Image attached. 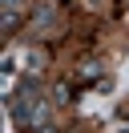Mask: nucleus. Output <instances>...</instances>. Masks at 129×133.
Masks as SVG:
<instances>
[{
	"label": "nucleus",
	"mask_w": 129,
	"mask_h": 133,
	"mask_svg": "<svg viewBox=\"0 0 129 133\" xmlns=\"http://www.w3.org/2000/svg\"><path fill=\"white\" fill-rule=\"evenodd\" d=\"M97 73H101V61H85V65L77 69V77H85V81H89V77H97Z\"/></svg>",
	"instance_id": "7ed1b4c3"
},
{
	"label": "nucleus",
	"mask_w": 129,
	"mask_h": 133,
	"mask_svg": "<svg viewBox=\"0 0 129 133\" xmlns=\"http://www.w3.org/2000/svg\"><path fill=\"white\" fill-rule=\"evenodd\" d=\"M0 24H4V32H16L20 28V12H4L0 8Z\"/></svg>",
	"instance_id": "f03ea898"
},
{
	"label": "nucleus",
	"mask_w": 129,
	"mask_h": 133,
	"mask_svg": "<svg viewBox=\"0 0 129 133\" xmlns=\"http://www.w3.org/2000/svg\"><path fill=\"white\" fill-rule=\"evenodd\" d=\"M24 4H28V0H0L4 12H24Z\"/></svg>",
	"instance_id": "20e7f679"
},
{
	"label": "nucleus",
	"mask_w": 129,
	"mask_h": 133,
	"mask_svg": "<svg viewBox=\"0 0 129 133\" xmlns=\"http://www.w3.org/2000/svg\"><path fill=\"white\" fill-rule=\"evenodd\" d=\"M8 105H12V117L20 125H44V121H53V117H48V105H44V93H40L36 81H28L24 93H16Z\"/></svg>",
	"instance_id": "f257e3e1"
},
{
	"label": "nucleus",
	"mask_w": 129,
	"mask_h": 133,
	"mask_svg": "<svg viewBox=\"0 0 129 133\" xmlns=\"http://www.w3.org/2000/svg\"><path fill=\"white\" fill-rule=\"evenodd\" d=\"M36 133H61V129H56V121H44V125H36Z\"/></svg>",
	"instance_id": "39448f33"
}]
</instances>
